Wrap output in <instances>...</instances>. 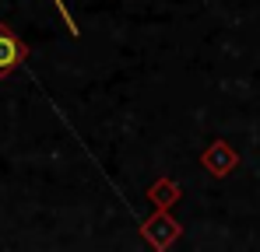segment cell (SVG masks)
<instances>
[{
	"instance_id": "1",
	"label": "cell",
	"mask_w": 260,
	"mask_h": 252,
	"mask_svg": "<svg viewBox=\"0 0 260 252\" xmlns=\"http://www.w3.org/2000/svg\"><path fill=\"white\" fill-rule=\"evenodd\" d=\"M28 60V42L21 39L11 25H0V81L18 74Z\"/></svg>"
},
{
	"instance_id": "2",
	"label": "cell",
	"mask_w": 260,
	"mask_h": 252,
	"mask_svg": "<svg viewBox=\"0 0 260 252\" xmlns=\"http://www.w3.org/2000/svg\"><path fill=\"white\" fill-rule=\"evenodd\" d=\"M201 168L211 179H225V175H232L239 168V154H236V147L229 140H211L204 147V154H201Z\"/></svg>"
},
{
	"instance_id": "3",
	"label": "cell",
	"mask_w": 260,
	"mask_h": 252,
	"mask_svg": "<svg viewBox=\"0 0 260 252\" xmlns=\"http://www.w3.org/2000/svg\"><path fill=\"white\" fill-rule=\"evenodd\" d=\"M141 231H144V238H148L155 249H169L176 238L183 235V228H179L173 217L166 214V203H158V214H155V217H148Z\"/></svg>"
},
{
	"instance_id": "4",
	"label": "cell",
	"mask_w": 260,
	"mask_h": 252,
	"mask_svg": "<svg viewBox=\"0 0 260 252\" xmlns=\"http://www.w3.org/2000/svg\"><path fill=\"white\" fill-rule=\"evenodd\" d=\"M53 4H56V11L63 14V21H67V32H71V35H81V32H78V21H74V18H71V11H67V4H63V0H53Z\"/></svg>"
}]
</instances>
